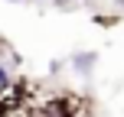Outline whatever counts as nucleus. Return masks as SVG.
I'll return each mask as SVG.
<instances>
[{
  "mask_svg": "<svg viewBox=\"0 0 124 117\" xmlns=\"http://www.w3.org/2000/svg\"><path fill=\"white\" fill-rule=\"evenodd\" d=\"M0 117H10V111L3 107V101H0Z\"/></svg>",
  "mask_w": 124,
  "mask_h": 117,
  "instance_id": "obj_5",
  "label": "nucleus"
},
{
  "mask_svg": "<svg viewBox=\"0 0 124 117\" xmlns=\"http://www.w3.org/2000/svg\"><path fill=\"white\" fill-rule=\"evenodd\" d=\"M7 3H26V0H7Z\"/></svg>",
  "mask_w": 124,
  "mask_h": 117,
  "instance_id": "obj_6",
  "label": "nucleus"
},
{
  "mask_svg": "<svg viewBox=\"0 0 124 117\" xmlns=\"http://www.w3.org/2000/svg\"><path fill=\"white\" fill-rule=\"evenodd\" d=\"M95 62H98V52H75V55H72V68L78 75H92Z\"/></svg>",
  "mask_w": 124,
  "mask_h": 117,
  "instance_id": "obj_2",
  "label": "nucleus"
},
{
  "mask_svg": "<svg viewBox=\"0 0 124 117\" xmlns=\"http://www.w3.org/2000/svg\"><path fill=\"white\" fill-rule=\"evenodd\" d=\"M26 117H72V94H59V98H49L43 104H33Z\"/></svg>",
  "mask_w": 124,
  "mask_h": 117,
  "instance_id": "obj_1",
  "label": "nucleus"
},
{
  "mask_svg": "<svg viewBox=\"0 0 124 117\" xmlns=\"http://www.w3.org/2000/svg\"><path fill=\"white\" fill-rule=\"evenodd\" d=\"M56 7H62V10H65V7H72V0H56Z\"/></svg>",
  "mask_w": 124,
  "mask_h": 117,
  "instance_id": "obj_4",
  "label": "nucleus"
},
{
  "mask_svg": "<svg viewBox=\"0 0 124 117\" xmlns=\"http://www.w3.org/2000/svg\"><path fill=\"white\" fill-rule=\"evenodd\" d=\"M13 85V75H10V65L7 62H0V91H7V88Z\"/></svg>",
  "mask_w": 124,
  "mask_h": 117,
  "instance_id": "obj_3",
  "label": "nucleus"
}]
</instances>
